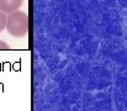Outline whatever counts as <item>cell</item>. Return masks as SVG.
<instances>
[{"instance_id":"6da1fadb","label":"cell","mask_w":127,"mask_h":111,"mask_svg":"<svg viewBox=\"0 0 127 111\" xmlns=\"http://www.w3.org/2000/svg\"><path fill=\"white\" fill-rule=\"evenodd\" d=\"M7 32L14 37L21 38L25 37L29 32V17L25 12L16 10L9 16H6V26Z\"/></svg>"},{"instance_id":"7a4b0ae2","label":"cell","mask_w":127,"mask_h":111,"mask_svg":"<svg viewBox=\"0 0 127 111\" xmlns=\"http://www.w3.org/2000/svg\"><path fill=\"white\" fill-rule=\"evenodd\" d=\"M24 0H0V11L4 14H11L22 5Z\"/></svg>"},{"instance_id":"3957f363","label":"cell","mask_w":127,"mask_h":111,"mask_svg":"<svg viewBox=\"0 0 127 111\" xmlns=\"http://www.w3.org/2000/svg\"><path fill=\"white\" fill-rule=\"evenodd\" d=\"M5 26H6V14L0 11V32L5 30Z\"/></svg>"},{"instance_id":"277c9868","label":"cell","mask_w":127,"mask_h":111,"mask_svg":"<svg viewBox=\"0 0 127 111\" xmlns=\"http://www.w3.org/2000/svg\"><path fill=\"white\" fill-rule=\"evenodd\" d=\"M7 48H10V46H9L7 43H5V42L0 41V49H7Z\"/></svg>"}]
</instances>
